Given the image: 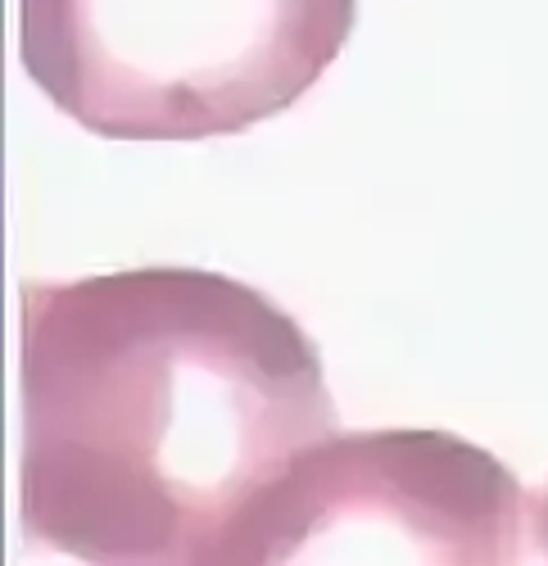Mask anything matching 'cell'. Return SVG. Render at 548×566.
<instances>
[{
  "mask_svg": "<svg viewBox=\"0 0 548 566\" xmlns=\"http://www.w3.org/2000/svg\"><path fill=\"white\" fill-rule=\"evenodd\" d=\"M354 19L358 0H19V55L105 140H204L299 105Z\"/></svg>",
  "mask_w": 548,
  "mask_h": 566,
  "instance_id": "obj_2",
  "label": "cell"
},
{
  "mask_svg": "<svg viewBox=\"0 0 548 566\" xmlns=\"http://www.w3.org/2000/svg\"><path fill=\"white\" fill-rule=\"evenodd\" d=\"M539 539H544V557H548V490L539 499Z\"/></svg>",
  "mask_w": 548,
  "mask_h": 566,
  "instance_id": "obj_4",
  "label": "cell"
},
{
  "mask_svg": "<svg viewBox=\"0 0 548 566\" xmlns=\"http://www.w3.org/2000/svg\"><path fill=\"white\" fill-rule=\"evenodd\" d=\"M544 553L539 503L449 431H349L295 458L245 516L232 562H467Z\"/></svg>",
  "mask_w": 548,
  "mask_h": 566,
  "instance_id": "obj_3",
  "label": "cell"
},
{
  "mask_svg": "<svg viewBox=\"0 0 548 566\" xmlns=\"http://www.w3.org/2000/svg\"><path fill=\"white\" fill-rule=\"evenodd\" d=\"M19 522L96 566L232 562L250 507L336 436L313 336L213 268L19 286Z\"/></svg>",
  "mask_w": 548,
  "mask_h": 566,
  "instance_id": "obj_1",
  "label": "cell"
}]
</instances>
